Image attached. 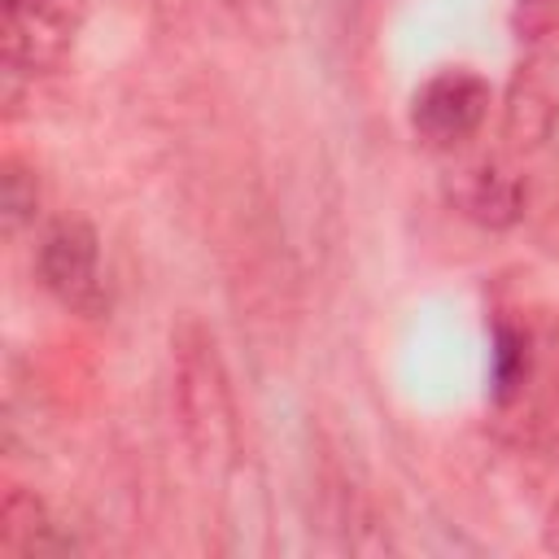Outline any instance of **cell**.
Returning <instances> with one entry per match:
<instances>
[{
  "label": "cell",
  "instance_id": "3957f363",
  "mask_svg": "<svg viewBox=\"0 0 559 559\" xmlns=\"http://www.w3.org/2000/svg\"><path fill=\"white\" fill-rule=\"evenodd\" d=\"M493 92L489 79L467 66H445L432 79H424L411 96V131L432 153H463L485 118H489Z\"/></svg>",
  "mask_w": 559,
  "mask_h": 559
},
{
  "label": "cell",
  "instance_id": "52a82bcc",
  "mask_svg": "<svg viewBox=\"0 0 559 559\" xmlns=\"http://www.w3.org/2000/svg\"><path fill=\"white\" fill-rule=\"evenodd\" d=\"M555 96L537 83V79H515L511 83V96H507V109H502V140L511 153H533L550 140L555 131Z\"/></svg>",
  "mask_w": 559,
  "mask_h": 559
},
{
  "label": "cell",
  "instance_id": "8992f818",
  "mask_svg": "<svg viewBox=\"0 0 559 559\" xmlns=\"http://www.w3.org/2000/svg\"><path fill=\"white\" fill-rule=\"evenodd\" d=\"M0 550L13 559H35V555H66L70 537L52 520L48 502L22 485H9L0 502Z\"/></svg>",
  "mask_w": 559,
  "mask_h": 559
},
{
  "label": "cell",
  "instance_id": "30bf717a",
  "mask_svg": "<svg viewBox=\"0 0 559 559\" xmlns=\"http://www.w3.org/2000/svg\"><path fill=\"white\" fill-rule=\"evenodd\" d=\"M511 26L524 44H546L559 35V0H515Z\"/></svg>",
  "mask_w": 559,
  "mask_h": 559
},
{
  "label": "cell",
  "instance_id": "8fae6325",
  "mask_svg": "<svg viewBox=\"0 0 559 559\" xmlns=\"http://www.w3.org/2000/svg\"><path fill=\"white\" fill-rule=\"evenodd\" d=\"M542 546H546L550 555H559V498H555V507H550V515H546V528H542Z\"/></svg>",
  "mask_w": 559,
  "mask_h": 559
},
{
  "label": "cell",
  "instance_id": "5b68a950",
  "mask_svg": "<svg viewBox=\"0 0 559 559\" xmlns=\"http://www.w3.org/2000/svg\"><path fill=\"white\" fill-rule=\"evenodd\" d=\"M450 201L480 227H511L524 214V179L498 157H472L450 175Z\"/></svg>",
  "mask_w": 559,
  "mask_h": 559
},
{
  "label": "cell",
  "instance_id": "9c48e42d",
  "mask_svg": "<svg viewBox=\"0 0 559 559\" xmlns=\"http://www.w3.org/2000/svg\"><path fill=\"white\" fill-rule=\"evenodd\" d=\"M0 205H4V231L13 236L17 227H26L39 210V183L35 170H26L17 157L4 162V179H0Z\"/></svg>",
  "mask_w": 559,
  "mask_h": 559
},
{
  "label": "cell",
  "instance_id": "ba28073f",
  "mask_svg": "<svg viewBox=\"0 0 559 559\" xmlns=\"http://www.w3.org/2000/svg\"><path fill=\"white\" fill-rule=\"evenodd\" d=\"M533 380V341L520 323L498 319L493 323V358H489V384H493V402L511 406L524 397Z\"/></svg>",
  "mask_w": 559,
  "mask_h": 559
},
{
  "label": "cell",
  "instance_id": "7a4b0ae2",
  "mask_svg": "<svg viewBox=\"0 0 559 559\" xmlns=\"http://www.w3.org/2000/svg\"><path fill=\"white\" fill-rule=\"evenodd\" d=\"M87 26V0H4L0 48L9 79H39L61 70Z\"/></svg>",
  "mask_w": 559,
  "mask_h": 559
},
{
  "label": "cell",
  "instance_id": "277c9868",
  "mask_svg": "<svg viewBox=\"0 0 559 559\" xmlns=\"http://www.w3.org/2000/svg\"><path fill=\"white\" fill-rule=\"evenodd\" d=\"M39 284L74 314H100L109 306L100 275V236L87 218H57L35 249Z\"/></svg>",
  "mask_w": 559,
  "mask_h": 559
},
{
  "label": "cell",
  "instance_id": "6da1fadb",
  "mask_svg": "<svg viewBox=\"0 0 559 559\" xmlns=\"http://www.w3.org/2000/svg\"><path fill=\"white\" fill-rule=\"evenodd\" d=\"M175 406L197 463L210 472H227L240 454V419L214 332H205L197 319L175 332Z\"/></svg>",
  "mask_w": 559,
  "mask_h": 559
}]
</instances>
